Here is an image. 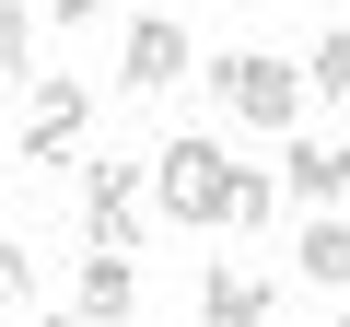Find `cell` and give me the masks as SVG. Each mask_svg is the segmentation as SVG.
<instances>
[{"label":"cell","instance_id":"4fadbf2b","mask_svg":"<svg viewBox=\"0 0 350 327\" xmlns=\"http://www.w3.org/2000/svg\"><path fill=\"white\" fill-rule=\"evenodd\" d=\"M36 24H94V0H36Z\"/></svg>","mask_w":350,"mask_h":327},{"label":"cell","instance_id":"9a60e30c","mask_svg":"<svg viewBox=\"0 0 350 327\" xmlns=\"http://www.w3.org/2000/svg\"><path fill=\"white\" fill-rule=\"evenodd\" d=\"M47 327H82V315H47Z\"/></svg>","mask_w":350,"mask_h":327},{"label":"cell","instance_id":"8992f818","mask_svg":"<svg viewBox=\"0 0 350 327\" xmlns=\"http://www.w3.org/2000/svg\"><path fill=\"white\" fill-rule=\"evenodd\" d=\"M70 315H82V327H117V315H140V269H129L117 246H94V257L70 269Z\"/></svg>","mask_w":350,"mask_h":327},{"label":"cell","instance_id":"6da1fadb","mask_svg":"<svg viewBox=\"0 0 350 327\" xmlns=\"http://www.w3.org/2000/svg\"><path fill=\"white\" fill-rule=\"evenodd\" d=\"M234 176H245V164H234L211 129H187V140L152 152V211H163L175 234H211V222H234Z\"/></svg>","mask_w":350,"mask_h":327},{"label":"cell","instance_id":"ba28073f","mask_svg":"<svg viewBox=\"0 0 350 327\" xmlns=\"http://www.w3.org/2000/svg\"><path fill=\"white\" fill-rule=\"evenodd\" d=\"M269 304H280V280H257V269H211L199 280V327H269Z\"/></svg>","mask_w":350,"mask_h":327},{"label":"cell","instance_id":"30bf717a","mask_svg":"<svg viewBox=\"0 0 350 327\" xmlns=\"http://www.w3.org/2000/svg\"><path fill=\"white\" fill-rule=\"evenodd\" d=\"M234 222H245V234L280 222V176H269V164H245V176H234Z\"/></svg>","mask_w":350,"mask_h":327},{"label":"cell","instance_id":"2e32d148","mask_svg":"<svg viewBox=\"0 0 350 327\" xmlns=\"http://www.w3.org/2000/svg\"><path fill=\"white\" fill-rule=\"evenodd\" d=\"M338 327H350V315H338Z\"/></svg>","mask_w":350,"mask_h":327},{"label":"cell","instance_id":"5bb4252c","mask_svg":"<svg viewBox=\"0 0 350 327\" xmlns=\"http://www.w3.org/2000/svg\"><path fill=\"white\" fill-rule=\"evenodd\" d=\"M12 82H24V59H12V47H0V105H12Z\"/></svg>","mask_w":350,"mask_h":327},{"label":"cell","instance_id":"7a4b0ae2","mask_svg":"<svg viewBox=\"0 0 350 327\" xmlns=\"http://www.w3.org/2000/svg\"><path fill=\"white\" fill-rule=\"evenodd\" d=\"M304 70L292 59H269V47H222L211 59V105L234 117V129H269V140H292V117H304Z\"/></svg>","mask_w":350,"mask_h":327},{"label":"cell","instance_id":"9c48e42d","mask_svg":"<svg viewBox=\"0 0 350 327\" xmlns=\"http://www.w3.org/2000/svg\"><path fill=\"white\" fill-rule=\"evenodd\" d=\"M292 269H304V280H327V292H350V222H338V211H315V222H304V246H292Z\"/></svg>","mask_w":350,"mask_h":327},{"label":"cell","instance_id":"3957f363","mask_svg":"<svg viewBox=\"0 0 350 327\" xmlns=\"http://www.w3.org/2000/svg\"><path fill=\"white\" fill-rule=\"evenodd\" d=\"M140 222H152V164H82V246H140Z\"/></svg>","mask_w":350,"mask_h":327},{"label":"cell","instance_id":"5b68a950","mask_svg":"<svg viewBox=\"0 0 350 327\" xmlns=\"http://www.w3.org/2000/svg\"><path fill=\"white\" fill-rule=\"evenodd\" d=\"M82 117H94V82H82V70H47L36 105H24V164H70Z\"/></svg>","mask_w":350,"mask_h":327},{"label":"cell","instance_id":"8fae6325","mask_svg":"<svg viewBox=\"0 0 350 327\" xmlns=\"http://www.w3.org/2000/svg\"><path fill=\"white\" fill-rule=\"evenodd\" d=\"M304 82H315V94H338V105H350V24H338V36H315V59H304Z\"/></svg>","mask_w":350,"mask_h":327},{"label":"cell","instance_id":"277c9868","mask_svg":"<svg viewBox=\"0 0 350 327\" xmlns=\"http://www.w3.org/2000/svg\"><path fill=\"white\" fill-rule=\"evenodd\" d=\"M117 82H129V94H175V82H187V24H175V12H129Z\"/></svg>","mask_w":350,"mask_h":327},{"label":"cell","instance_id":"52a82bcc","mask_svg":"<svg viewBox=\"0 0 350 327\" xmlns=\"http://www.w3.org/2000/svg\"><path fill=\"white\" fill-rule=\"evenodd\" d=\"M280 187H292L304 211H338V199H350V140H292V152H280Z\"/></svg>","mask_w":350,"mask_h":327},{"label":"cell","instance_id":"7c38bea8","mask_svg":"<svg viewBox=\"0 0 350 327\" xmlns=\"http://www.w3.org/2000/svg\"><path fill=\"white\" fill-rule=\"evenodd\" d=\"M24 304H36V246L0 234V315H24Z\"/></svg>","mask_w":350,"mask_h":327}]
</instances>
